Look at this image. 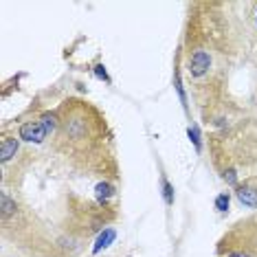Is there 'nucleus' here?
<instances>
[{"label":"nucleus","instance_id":"obj_1","mask_svg":"<svg viewBox=\"0 0 257 257\" xmlns=\"http://www.w3.org/2000/svg\"><path fill=\"white\" fill-rule=\"evenodd\" d=\"M46 134H49V130L42 125V121H27L20 125V139H25L29 143H42Z\"/></svg>","mask_w":257,"mask_h":257},{"label":"nucleus","instance_id":"obj_2","mask_svg":"<svg viewBox=\"0 0 257 257\" xmlns=\"http://www.w3.org/2000/svg\"><path fill=\"white\" fill-rule=\"evenodd\" d=\"M209 66H211V57H209L207 51H196L194 57H191V75L200 77L209 71Z\"/></svg>","mask_w":257,"mask_h":257},{"label":"nucleus","instance_id":"obj_3","mask_svg":"<svg viewBox=\"0 0 257 257\" xmlns=\"http://www.w3.org/2000/svg\"><path fill=\"white\" fill-rule=\"evenodd\" d=\"M237 198L242 204H246V207H257V191L253 187H237Z\"/></svg>","mask_w":257,"mask_h":257},{"label":"nucleus","instance_id":"obj_4","mask_svg":"<svg viewBox=\"0 0 257 257\" xmlns=\"http://www.w3.org/2000/svg\"><path fill=\"white\" fill-rule=\"evenodd\" d=\"M16 152H18V143H16V139H3V145H0V159L9 161Z\"/></svg>","mask_w":257,"mask_h":257},{"label":"nucleus","instance_id":"obj_5","mask_svg":"<svg viewBox=\"0 0 257 257\" xmlns=\"http://www.w3.org/2000/svg\"><path fill=\"white\" fill-rule=\"evenodd\" d=\"M114 237H116V233L112 229H106L101 233V235L97 237V244H95V248H92V253H99L101 248H106L110 242H114Z\"/></svg>","mask_w":257,"mask_h":257},{"label":"nucleus","instance_id":"obj_6","mask_svg":"<svg viewBox=\"0 0 257 257\" xmlns=\"http://www.w3.org/2000/svg\"><path fill=\"white\" fill-rule=\"evenodd\" d=\"M112 196V187H110L108 183H99L97 185V198L99 200H106V198Z\"/></svg>","mask_w":257,"mask_h":257},{"label":"nucleus","instance_id":"obj_7","mask_svg":"<svg viewBox=\"0 0 257 257\" xmlns=\"http://www.w3.org/2000/svg\"><path fill=\"white\" fill-rule=\"evenodd\" d=\"M215 207H218V211H226V209H229V196L220 194L218 198H215Z\"/></svg>","mask_w":257,"mask_h":257},{"label":"nucleus","instance_id":"obj_8","mask_svg":"<svg viewBox=\"0 0 257 257\" xmlns=\"http://www.w3.org/2000/svg\"><path fill=\"white\" fill-rule=\"evenodd\" d=\"M42 125L51 132V130L55 127V116H53V114H44V116H42Z\"/></svg>","mask_w":257,"mask_h":257},{"label":"nucleus","instance_id":"obj_9","mask_svg":"<svg viewBox=\"0 0 257 257\" xmlns=\"http://www.w3.org/2000/svg\"><path fill=\"white\" fill-rule=\"evenodd\" d=\"M11 211H14V202H11L7 196H3V213H5V215H9Z\"/></svg>","mask_w":257,"mask_h":257},{"label":"nucleus","instance_id":"obj_10","mask_svg":"<svg viewBox=\"0 0 257 257\" xmlns=\"http://www.w3.org/2000/svg\"><path fill=\"white\" fill-rule=\"evenodd\" d=\"M189 137H191V141L196 143V148H200V134H198L196 127H189Z\"/></svg>","mask_w":257,"mask_h":257},{"label":"nucleus","instance_id":"obj_11","mask_svg":"<svg viewBox=\"0 0 257 257\" xmlns=\"http://www.w3.org/2000/svg\"><path fill=\"white\" fill-rule=\"evenodd\" d=\"M165 200H167V204H172V200H174L172 198V185L169 183H165Z\"/></svg>","mask_w":257,"mask_h":257},{"label":"nucleus","instance_id":"obj_12","mask_svg":"<svg viewBox=\"0 0 257 257\" xmlns=\"http://www.w3.org/2000/svg\"><path fill=\"white\" fill-rule=\"evenodd\" d=\"M224 178L229 180L231 185H235V174H233V172H226V174H224Z\"/></svg>","mask_w":257,"mask_h":257},{"label":"nucleus","instance_id":"obj_13","mask_svg":"<svg viewBox=\"0 0 257 257\" xmlns=\"http://www.w3.org/2000/svg\"><path fill=\"white\" fill-rule=\"evenodd\" d=\"M97 75L101 79H108V75H106V71H103V66H97Z\"/></svg>","mask_w":257,"mask_h":257},{"label":"nucleus","instance_id":"obj_14","mask_svg":"<svg viewBox=\"0 0 257 257\" xmlns=\"http://www.w3.org/2000/svg\"><path fill=\"white\" fill-rule=\"evenodd\" d=\"M229 257H248L246 253H242V250H237V253H231Z\"/></svg>","mask_w":257,"mask_h":257}]
</instances>
